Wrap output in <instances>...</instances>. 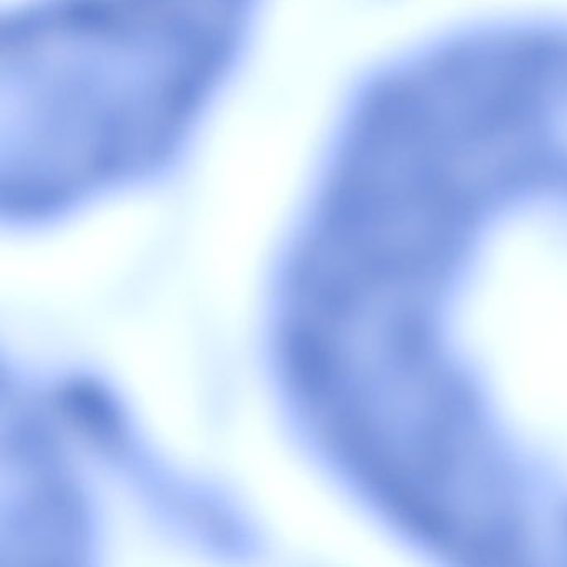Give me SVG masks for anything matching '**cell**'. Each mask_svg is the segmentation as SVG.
Masks as SVG:
<instances>
[{
	"label": "cell",
	"instance_id": "cell-1",
	"mask_svg": "<svg viewBox=\"0 0 567 567\" xmlns=\"http://www.w3.org/2000/svg\"><path fill=\"white\" fill-rule=\"evenodd\" d=\"M62 416L78 433L101 450L114 453L124 446L125 426L114 398L94 381H71L58 393Z\"/></svg>",
	"mask_w": 567,
	"mask_h": 567
}]
</instances>
